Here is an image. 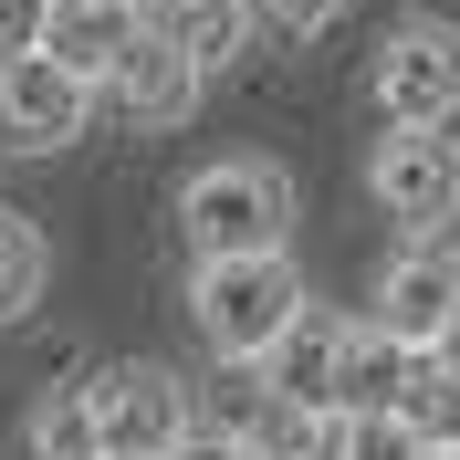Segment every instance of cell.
<instances>
[{"mask_svg": "<svg viewBox=\"0 0 460 460\" xmlns=\"http://www.w3.org/2000/svg\"><path fill=\"white\" fill-rule=\"evenodd\" d=\"M178 241L189 261H230V252H283L293 241V178L272 157H209L178 189Z\"/></svg>", "mask_w": 460, "mask_h": 460, "instance_id": "1", "label": "cell"}, {"mask_svg": "<svg viewBox=\"0 0 460 460\" xmlns=\"http://www.w3.org/2000/svg\"><path fill=\"white\" fill-rule=\"evenodd\" d=\"M304 304L314 293H304L293 252H230V261H199L189 272V324H199L209 356H272V335Z\"/></svg>", "mask_w": 460, "mask_h": 460, "instance_id": "2", "label": "cell"}, {"mask_svg": "<svg viewBox=\"0 0 460 460\" xmlns=\"http://www.w3.org/2000/svg\"><path fill=\"white\" fill-rule=\"evenodd\" d=\"M367 94L387 126H450L460 115V22H398L367 63Z\"/></svg>", "mask_w": 460, "mask_h": 460, "instance_id": "3", "label": "cell"}, {"mask_svg": "<svg viewBox=\"0 0 460 460\" xmlns=\"http://www.w3.org/2000/svg\"><path fill=\"white\" fill-rule=\"evenodd\" d=\"M367 199L398 230H439L460 209V137L450 126H387L367 157Z\"/></svg>", "mask_w": 460, "mask_h": 460, "instance_id": "4", "label": "cell"}, {"mask_svg": "<svg viewBox=\"0 0 460 460\" xmlns=\"http://www.w3.org/2000/svg\"><path fill=\"white\" fill-rule=\"evenodd\" d=\"M94 84L84 74H74V63L63 53H42V42H31V53H11L0 63V146H22V157H53V146H74L94 126Z\"/></svg>", "mask_w": 460, "mask_h": 460, "instance_id": "5", "label": "cell"}, {"mask_svg": "<svg viewBox=\"0 0 460 460\" xmlns=\"http://www.w3.org/2000/svg\"><path fill=\"white\" fill-rule=\"evenodd\" d=\"M94 387V419H105V450H137V460H168L178 439L199 429V398H189V376L157 367V356H126V367L84 376Z\"/></svg>", "mask_w": 460, "mask_h": 460, "instance_id": "6", "label": "cell"}, {"mask_svg": "<svg viewBox=\"0 0 460 460\" xmlns=\"http://www.w3.org/2000/svg\"><path fill=\"white\" fill-rule=\"evenodd\" d=\"M199 84H209V63H199V53H178L168 31H137V42H126V53L105 63L94 105H105L115 126L157 137V126H189V115H199Z\"/></svg>", "mask_w": 460, "mask_h": 460, "instance_id": "7", "label": "cell"}, {"mask_svg": "<svg viewBox=\"0 0 460 460\" xmlns=\"http://www.w3.org/2000/svg\"><path fill=\"white\" fill-rule=\"evenodd\" d=\"M450 314H460V252L439 230H408V252L376 272V324H398L408 345H439Z\"/></svg>", "mask_w": 460, "mask_h": 460, "instance_id": "8", "label": "cell"}, {"mask_svg": "<svg viewBox=\"0 0 460 460\" xmlns=\"http://www.w3.org/2000/svg\"><path fill=\"white\" fill-rule=\"evenodd\" d=\"M137 31H146L137 0H53V11H42V53H63L84 84H105V63L126 53Z\"/></svg>", "mask_w": 460, "mask_h": 460, "instance_id": "9", "label": "cell"}, {"mask_svg": "<svg viewBox=\"0 0 460 460\" xmlns=\"http://www.w3.org/2000/svg\"><path fill=\"white\" fill-rule=\"evenodd\" d=\"M429 345H408L398 324H345V356H335V408H398L408 398V367H419Z\"/></svg>", "mask_w": 460, "mask_h": 460, "instance_id": "10", "label": "cell"}, {"mask_svg": "<svg viewBox=\"0 0 460 460\" xmlns=\"http://www.w3.org/2000/svg\"><path fill=\"white\" fill-rule=\"evenodd\" d=\"M189 398H199V429L261 439V429H272V408H283V387H272V367H261V356H209V376L189 387Z\"/></svg>", "mask_w": 460, "mask_h": 460, "instance_id": "11", "label": "cell"}, {"mask_svg": "<svg viewBox=\"0 0 460 460\" xmlns=\"http://www.w3.org/2000/svg\"><path fill=\"white\" fill-rule=\"evenodd\" d=\"M335 356H345V324L304 304V314L272 335V356H261V367H272V387H283L293 408H335Z\"/></svg>", "mask_w": 460, "mask_h": 460, "instance_id": "12", "label": "cell"}, {"mask_svg": "<svg viewBox=\"0 0 460 460\" xmlns=\"http://www.w3.org/2000/svg\"><path fill=\"white\" fill-rule=\"evenodd\" d=\"M137 11H146V31H168L178 53H199L209 74L241 63V42H261V31H252V0H137Z\"/></svg>", "mask_w": 460, "mask_h": 460, "instance_id": "13", "label": "cell"}, {"mask_svg": "<svg viewBox=\"0 0 460 460\" xmlns=\"http://www.w3.org/2000/svg\"><path fill=\"white\" fill-rule=\"evenodd\" d=\"M22 460H105V419H94V387H42L22 419Z\"/></svg>", "mask_w": 460, "mask_h": 460, "instance_id": "14", "label": "cell"}, {"mask_svg": "<svg viewBox=\"0 0 460 460\" xmlns=\"http://www.w3.org/2000/svg\"><path fill=\"white\" fill-rule=\"evenodd\" d=\"M324 460H419L408 408H324Z\"/></svg>", "mask_w": 460, "mask_h": 460, "instance_id": "15", "label": "cell"}, {"mask_svg": "<svg viewBox=\"0 0 460 460\" xmlns=\"http://www.w3.org/2000/svg\"><path fill=\"white\" fill-rule=\"evenodd\" d=\"M42 283H53V252H42V230H31L22 209H0V324H22L31 304H42Z\"/></svg>", "mask_w": 460, "mask_h": 460, "instance_id": "16", "label": "cell"}, {"mask_svg": "<svg viewBox=\"0 0 460 460\" xmlns=\"http://www.w3.org/2000/svg\"><path fill=\"white\" fill-rule=\"evenodd\" d=\"M398 408H408V429H419V439H460V367H450V356H419Z\"/></svg>", "mask_w": 460, "mask_h": 460, "instance_id": "17", "label": "cell"}, {"mask_svg": "<svg viewBox=\"0 0 460 460\" xmlns=\"http://www.w3.org/2000/svg\"><path fill=\"white\" fill-rule=\"evenodd\" d=\"M345 0H252V31L261 42H324Z\"/></svg>", "mask_w": 460, "mask_h": 460, "instance_id": "18", "label": "cell"}, {"mask_svg": "<svg viewBox=\"0 0 460 460\" xmlns=\"http://www.w3.org/2000/svg\"><path fill=\"white\" fill-rule=\"evenodd\" d=\"M42 11H53V0H0V63L42 42Z\"/></svg>", "mask_w": 460, "mask_h": 460, "instance_id": "19", "label": "cell"}, {"mask_svg": "<svg viewBox=\"0 0 460 460\" xmlns=\"http://www.w3.org/2000/svg\"><path fill=\"white\" fill-rule=\"evenodd\" d=\"M168 460H241V439H220V429H189Z\"/></svg>", "mask_w": 460, "mask_h": 460, "instance_id": "20", "label": "cell"}, {"mask_svg": "<svg viewBox=\"0 0 460 460\" xmlns=\"http://www.w3.org/2000/svg\"><path fill=\"white\" fill-rule=\"evenodd\" d=\"M241 460H314L304 439H241Z\"/></svg>", "mask_w": 460, "mask_h": 460, "instance_id": "21", "label": "cell"}, {"mask_svg": "<svg viewBox=\"0 0 460 460\" xmlns=\"http://www.w3.org/2000/svg\"><path fill=\"white\" fill-rule=\"evenodd\" d=\"M429 356H450V367H460V314H450V324H439V345H429Z\"/></svg>", "mask_w": 460, "mask_h": 460, "instance_id": "22", "label": "cell"}, {"mask_svg": "<svg viewBox=\"0 0 460 460\" xmlns=\"http://www.w3.org/2000/svg\"><path fill=\"white\" fill-rule=\"evenodd\" d=\"M419 460H460V439H419Z\"/></svg>", "mask_w": 460, "mask_h": 460, "instance_id": "23", "label": "cell"}, {"mask_svg": "<svg viewBox=\"0 0 460 460\" xmlns=\"http://www.w3.org/2000/svg\"><path fill=\"white\" fill-rule=\"evenodd\" d=\"M105 460H137V450H105Z\"/></svg>", "mask_w": 460, "mask_h": 460, "instance_id": "24", "label": "cell"}]
</instances>
